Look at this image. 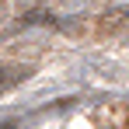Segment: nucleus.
<instances>
[{"instance_id":"obj_2","label":"nucleus","mask_w":129,"mask_h":129,"mask_svg":"<svg viewBox=\"0 0 129 129\" xmlns=\"http://www.w3.org/2000/svg\"><path fill=\"white\" fill-rule=\"evenodd\" d=\"M0 18H4V4H0Z\"/></svg>"},{"instance_id":"obj_1","label":"nucleus","mask_w":129,"mask_h":129,"mask_svg":"<svg viewBox=\"0 0 129 129\" xmlns=\"http://www.w3.org/2000/svg\"><path fill=\"white\" fill-rule=\"evenodd\" d=\"M31 70L24 66V70H11V66H0V91H7L11 84H18V80H24Z\"/></svg>"}]
</instances>
